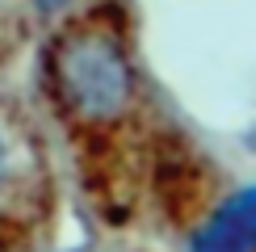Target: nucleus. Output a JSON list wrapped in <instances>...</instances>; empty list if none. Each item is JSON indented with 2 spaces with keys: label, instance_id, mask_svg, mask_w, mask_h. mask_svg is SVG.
Listing matches in <instances>:
<instances>
[{
  "label": "nucleus",
  "instance_id": "obj_1",
  "mask_svg": "<svg viewBox=\"0 0 256 252\" xmlns=\"http://www.w3.org/2000/svg\"><path fill=\"white\" fill-rule=\"evenodd\" d=\"M38 84L55 126L84 152H118L152 110L134 26L110 0L42 34Z\"/></svg>",
  "mask_w": 256,
  "mask_h": 252
},
{
  "label": "nucleus",
  "instance_id": "obj_2",
  "mask_svg": "<svg viewBox=\"0 0 256 252\" xmlns=\"http://www.w3.org/2000/svg\"><path fill=\"white\" fill-rule=\"evenodd\" d=\"M50 218V168L34 126L0 101V252L30 248Z\"/></svg>",
  "mask_w": 256,
  "mask_h": 252
},
{
  "label": "nucleus",
  "instance_id": "obj_3",
  "mask_svg": "<svg viewBox=\"0 0 256 252\" xmlns=\"http://www.w3.org/2000/svg\"><path fill=\"white\" fill-rule=\"evenodd\" d=\"M185 252H256V181L218 194L185 231Z\"/></svg>",
  "mask_w": 256,
  "mask_h": 252
},
{
  "label": "nucleus",
  "instance_id": "obj_4",
  "mask_svg": "<svg viewBox=\"0 0 256 252\" xmlns=\"http://www.w3.org/2000/svg\"><path fill=\"white\" fill-rule=\"evenodd\" d=\"M92 4H101V0H13V8L21 13V21L38 26L42 34L55 30V26H63V21H72V17H80L84 8H92Z\"/></svg>",
  "mask_w": 256,
  "mask_h": 252
}]
</instances>
